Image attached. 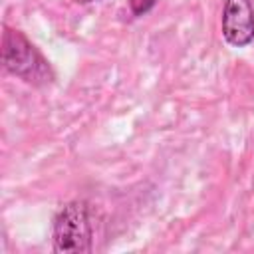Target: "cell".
<instances>
[{
    "mask_svg": "<svg viewBox=\"0 0 254 254\" xmlns=\"http://www.w3.org/2000/svg\"><path fill=\"white\" fill-rule=\"evenodd\" d=\"M2 65L8 73L34 87L50 85L56 77L50 62L42 56V52L26 38L24 32L10 26H4L2 32Z\"/></svg>",
    "mask_w": 254,
    "mask_h": 254,
    "instance_id": "obj_1",
    "label": "cell"
},
{
    "mask_svg": "<svg viewBox=\"0 0 254 254\" xmlns=\"http://www.w3.org/2000/svg\"><path fill=\"white\" fill-rule=\"evenodd\" d=\"M52 240L58 254H89L93 250V228L85 200H69L56 212Z\"/></svg>",
    "mask_w": 254,
    "mask_h": 254,
    "instance_id": "obj_2",
    "label": "cell"
},
{
    "mask_svg": "<svg viewBox=\"0 0 254 254\" xmlns=\"http://www.w3.org/2000/svg\"><path fill=\"white\" fill-rule=\"evenodd\" d=\"M220 32L228 46L246 48L254 42V4L252 0H224Z\"/></svg>",
    "mask_w": 254,
    "mask_h": 254,
    "instance_id": "obj_3",
    "label": "cell"
},
{
    "mask_svg": "<svg viewBox=\"0 0 254 254\" xmlns=\"http://www.w3.org/2000/svg\"><path fill=\"white\" fill-rule=\"evenodd\" d=\"M127 4H129L131 14L137 16V18H141V16L149 14V12L155 8L157 0H127Z\"/></svg>",
    "mask_w": 254,
    "mask_h": 254,
    "instance_id": "obj_4",
    "label": "cell"
},
{
    "mask_svg": "<svg viewBox=\"0 0 254 254\" xmlns=\"http://www.w3.org/2000/svg\"><path fill=\"white\" fill-rule=\"evenodd\" d=\"M75 4H79V6H85V4H91V2H97V0H73Z\"/></svg>",
    "mask_w": 254,
    "mask_h": 254,
    "instance_id": "obj_5",
    "label": "cell"
}]
</instances>
